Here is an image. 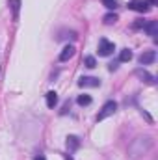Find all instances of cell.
Masks as SVG:
<instances>
[{"instance_id":"6da1fadb","label":"cell","mask_w":158,"mask_h":160,"mask_svg":"<svg viewBox=\"0 0 158 160\" xmlns=\"http://www.w3.org/2000/svg\"><path fill=\"white\" fill-rule=\"evenodd\" d=\"M153 147H155V138L153 136H149V134L136 136L128 145V157L132 160H140L141 157L149 155Z\"/></svg>"},{"instance_id":"7a4b0ae2","label":"cell","mask_w":158,"mask_h":160,"mask_svg":"<svg viewBox=\"0 0 158 160\" xmlns=\"http://www.w3.org/2000/svg\"><path fill=\"white\" fill-rule=\"evenodd\" d=\"M116 110H117V102H116V101H108V102L101 108V112L97 114V121H102V119H106V118H110V116H114Z\"/></svg>"},{"instance_id":"3957f363","label":"cell","mask_w":158,"mask_h":160,"mask_svg":"<svg viewBox=\"0 0 158 160\" xmlns=\"http://www.w3.org/2000/svg\"><path fill=\"white\" fill-rule=\"evenodd\" d=\"M128 8L132 11H138V13H147L151 9V4H149V0H130Z\"/></svg>"},{"instance_id":"277c9868","label":"cell","mask_w":158,"mask_h":160,"mask_svg":"<svg viewBox=\"0 0 158 160\" xmlns=\"http://www.w3.org/2000/svg\"><path fill=\"white\" fill-rule=\"evenodd\" d=\"M114 50H116V45H114L112 41L104 39V38L99 41V54H101V56H110Z\"/></svg>"},{"instance_id":"5b68a950","label":"cell","mask_w":158,"mask_h":160,"mask_svg":"<svg viewBox=\"0 0 158 160\" xmlns=\"http://www.w3.org/2000/svg\"><path fill=\"white\" fill-rule=\"evenodd\" d=\"M78 86L80 88H99L101 86V80L95 78V77H82L78 80Z\"/></svg>"},{"instance_id":"8992f818","label":"cell","mask_w":158,"mask_h":160,"mask_svg":"<svg viewBox=\"0 0 158 160\" xmlns=\"http://www.w3.org/2000/svg\"><path fill=\"white\" fill-rule=\"evenodd\" d=\"M134 75L141 80V82H145V84H155V77H153L151 73H147L145 69H141V67H140V69H136V71H134Z\"/></svg>"},{"instance_id":"52a82bcc","label":"cell","mask_w":158,"mask_h":160,"mask_svg":"<svg viewBox=\"0 0 158 160\" xmlns=\"http://www.w3.org/2000/svg\"><path fill=\"white\" fill-rule=\"evenodd\" d=\"M155 60H156V52H155V50H145V52L140 56V63H141V65H151Z\"/></svg>"},{"instance_id":"ba28073f","label":"cell","mask_w":158,"mask_h":160,"mask_svg":"<svg viewBox=\"0 0 158 160\" xmlns=\"http://www.w3.org/2000/svg\"><path fill=\"white\" fill-rule=\"evenodd\" d=\"M143 30L147 32V36L155 38V36H158V22L156 21H147V22L143 24Z\"/></svg>"},{"instance_id":"9c48e42d","label":"cell","mask_w":158,"mask_h":160,"mask_svg":"<svg viewBox=\"0 0 158 160\" xmlns=\"http://www.w3.org/2000/svg\"><path fill=\"white\" fill-rule=\"evenodd\" d=\"M75 56V47L73 45H67V47H63V50L60 52V62H67V60H71Z\"/></svg>"},{"instance_id":"30bf717a","label":"cell","mask_w":158,"mask_h":160,"mask_svg":"<svg viewBox=\"0 0 158 160\" xmlns=\"http://www.w3.org/2000/svg\"><path fill=\"white\" fill-rule=\"evenodd\" d=\"M78 147H80L78 138H77V136H67V149H69V153H75Z\"/></svg>"},{"instance_id":"8fae6325","label":"cell","mask_w":158,"mask_h":160,"mask_svg":"<svg viewBox=\"0 0 158 160\" xmlns=\"http://www.w3.org/2000/svg\"><path fill=\"white\" fill-rule=\"evenodd\" d=\"M45 99H47V106H48V108H54V106L58 104V93H56V91H48V93L45 95Z\"/></svg>"},{"instance_id":"7c38bea8","label":"cell","mask_w":158,"mask_h":160,"mask_svg":"<svg viewBox=\"0 0 158 160\" xmlns=\"http://www.w3.org/2000/svg\"><path fill=\"white\" fill-rule=\"evenodd\" d=\"M11 11H13V21H19V9H21V0H9Z\"/></svg>"},{"instance_id":"4fadbf2b","label":"cell","mask_w":158,"mask_h":160,"mask_svg":"<svg viewBox=\"0 0 158 160\" xmlns=\"http://www.w3.org/2000/svg\"><path fill=\"white\" fill-rule=\"evenodd\" d=\"M130 60H132V50L123 48V50L119 52V62H130Z\"/></svg>"},{"instance_id":"5bb4252c","label":"cell","mask_w":158,"mask_h":160,"mask_svg":"<svg viewBox=\"0 0 158 160\" xmlns=\"http://www.w3.org/2000/svg\"><path fill=\"white\" fill-rule=\"evenodd\" d=\"M77 102H78L80 106H89V104H91V97H89V95H78Z\"/></svg>"},{"instance_id":"9a60e30c","label":"cell","mask_w":158,"mask_h":160,"mask_svg":"<svg viewBox=\"0 0 158 160\" xmlns=\"http://www.w3.org/2000/svg\"><path fill=\"white\" fill-rule=\"evenodd\" d=\"M102 21H104V24H116L117 22V15L116 13H108V15L102 17Z\"/></svg>"},{"instance_id":"2e32d148","label":"cell","mask_w":158,"mask_h":160,"mask_svg":"<svg viewBox=\"0 0 158 160\" xmlns=\"http://www.w3.org/2000/svg\"><path fill=\"white\" fill-rule=\"evenodd\" d=\"M84 65H86L87 69H93V67H97V62H95L93 56H86V58H84Z\"/></svg>"},{"instance_id":"e0dca14e","label":"cell","mask_w":158,"mask_h":160,"mask_svg":"<svg viewBox=\"0 0 158 160\" xmlns=\"http://www.w3.org/2000/svg\"><path fill=\"white\" fill-rule=\"evenodd\" d=\"M102 4H104V8H108V9H116V8H117V0H102Z\"/></svg>"},{"instance_id":"ac0fdd59","label":"cell","mask_w":158,"mask_h":160,"mask_svg":"<svg viewBox=\"0 0 158 160\" xmlns=\"http://www.w3.org/2000/svg\"><path fill=\"white\" fill-rule=\"evenodd\" d=\"M143 24H145V22H143L141 19H136V22H134L132 26H134V28H143Z\"/></svg>"},{"instance_id":"d6986e66","label":"cell","mask_w":158,"mask_h":160,"mask_svg":"<svg viewBox=\"0 0 158 160\" xmlns=\"http://www.w3.org/2000/svg\"><path fill=\"white\" fill-rule=\"evenodd\" d=\"M117 69V63H110V71H116Z\"/></svg>"},{"instance_id":"ffe728a7","label":"cell","mask_w":158,"mask_h":160,"mask_svg":"<svg viewBox=\"0 0 158 160\" xmlns=\"http://www.w3.org/2000/svg\"><path fill=\"white\" fill-rule=\"evenodd\" d=\"M34 160H47V158H45L43 155H39V157H36V158H34Z\"/></svg>"},{"instance_id":"44dd1931","label":"cell","mask_w":158,"mask_h":160,"mask_svg":"<svg viewBox=\"0 0 158 160\" xmlns=\"http://www.w3.org/2000/svg\"><path fill=\"white\" fill-rule=\"evenodd\" d=\"M156 2H158V0H149V4H151V6H155Z\"/></svg>"},{"instance_id":"7402d4cb","label":"cell","mask_w":158,"mask_h":160,"mask_svg":"<svg viewBox=\"0 0 158 160\" xmlns=\"http://www.w3.org/2000/svg\"><path fill=\"white\" fill-rule=\"evenodd\" d=\"M65 160H73V157L71 155H65Z\"/></svg>"}]
</instances>
